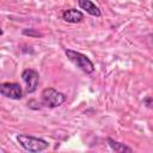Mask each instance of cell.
<instances>
[{
	"label": "cell",
	"instance_id": "9",
	"mask_svg": "<svg viewBox=\"0 0 153 153\" xmlns=\"http://www.w3.org/2000/svg\"><path fill=\"white\" fill-rule=\"evenodd\" d=\"M22 33L24 35V36H29V37H33V38H36V37H42L43 35L39 32V31H37L36 29H24L23 31H22Z\"/></svg>",
	"mask_w": 153,
	"mask_h": 153
},
{
	"label": "cell",
	"instance_id": "3",
	"mask_svg": "<svg viewBox=\"0 0 153 153\" xmlns=\"http://www.w3.org/2000/svg\"><path fill=\"white\" fill-rule=\"evenodd\" d=\"M65 102H66V94L53 87H47L41 93V103L45 108L54 109L62 105Z\"/></svg>",
	"mask_w": 153,
	"mask_h": 153
},
{
	"label": "cell",
	"instance_id": "5",
	"mask_svg": "<svg viewBox=\"0 0 153 153\" xmlns=\"http://www.w3.org/2000/svg\"><path fill=\"white\" fill-rule=\"evenodd\" d=\"M22 79L25 82V91L27 93H33L39 84V74L32 68H25L22 72Z\"/></svg>",
	"mask_w": 153,
	"mask_h": 153
},
{
	"label": "cell",
	"instance_id": "8",
	"mask_svg": "<svg viewBox=\"0 0 153 153\" xmlns=\"http://www.w3.org/2000/svg\"><path fill=\"white\" fill-rule=\"evenodd\" d=\"M106 142H108L109 147H110L114 152H117V153H131V152H133V148H131V147L127 146L126 143L115 141V140L111 139V137H106Z\"/></svg>",
	"mask_w": 153,
	"mask_h": 153
},
{
	"label": "cell",
	"instance_id": "2",
	"mask_svg": "<svg viewBox=\"0 0 153 153\" xmlns=\"http://www.w3.org/2000/svg\"><path fill=\"white\" fill-rule=\"evenodd\" d=\"M65 54L68 57V60L72 63H74L79 69H81L84 73L91 74L94 72V69H96L94 63L85 54L76 51V50H73V49H65Z\"/></svg>",
	"mask_w": 153,
	"mask_h": 153
},
{
	"label": "cell",
	"instance_id": "11",
	"mask_svg": "<svg viewBox=\"0 0 153 153\" xmlns=\"http://www.w3.org/2000/svg\"><path fill=\"white\" fill-rule=\"evenodd\" d=\"M2 35H4V31H2V29L0 27V36H2Z\"/></svg>",
	"mask_w": 153,
	"mask_h": 153
},
{
	"label": "cell",
	"instance_id": "7",
	"mask_svg": "<svg viewBox=\"0 0 153 153\" xmlns=\"http://www.w3.org/2000/svg\"><path fill=\"white\" fill-rule=\"evenodd\" d=\"M78 5L81 10H84L86 13H88L92 17H100L102 16L99 7L92 0H78Z\"/></svg>",
	"mask_w": 153,
	"mask_h": 153
},
{
	"label": "cell",
	"instance_id": "6",
	"mask_svg": "<svg viewBox=\"0 0 153 153\" xmlns=\"http://www.w3.org/2000/svg\"><path fill=\"white\" fill-rule=\"evenodd\" d=\"M62 19L71 24L80 23L84 19V13L76 8H68L62 12Z\"/></svg>",
	"mask_w": 153,
	"mask_h": 153
},
{
	"label": "cell",
	"instance_id": "10",
	"mask_svg": "<svg viewBox=\"0 0 153 153\" xmlns=\"http://www.w3.org/2000/svg\"><path fill=\"white\" fill-rule=\"evenodd\" d=\"M152 104H153V99H152L151 96H147L146 98H143V105H145L146 108L151 109V108H152Z\"/></svg>",
	"mask_w": 153,
	"mask_h": 153
},
{
	"label": "cell",
	"instance_id": "1",
	"mask_svg": "<svg viewBox=\"0 0 153 153\" xmlns=\"http://www.w3.org/2000/svg\"><path fill=\"white\" fill-rule=\"evenodd\" d=\"M17 141L25 151L31 152V153H39V152L45 151L49 147L48 141H45L44 139L31 136L27 134H19L17 136Z\"/></svg>",
	"mask_w": 153,
	"mask_h": 153
},
{
	"label": "cell",
	"instance_id": "4",
	"mask_svg": "<svg viewBox=\"0 0 153 153\" xmlns=\"http://www.w3.org/2000/svg\"><path fill=\"white\" fill-rule=\"evenodd\" d=\"M0 94L5 98L19 100L24 96V91L18 82H1L0 84Z\"/></svg>",
	"mask_w": 153,
	"mask_h": 153
}]
</instances>
